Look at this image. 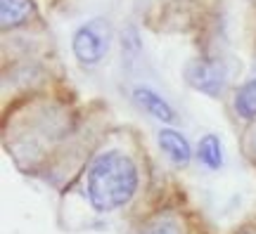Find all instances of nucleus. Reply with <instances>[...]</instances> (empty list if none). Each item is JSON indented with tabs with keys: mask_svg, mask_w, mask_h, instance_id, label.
Returning <instances> with one entry per match:
<instances>
[{
	"mask_svg": "<svg viewBox=\"0 0 256 234\" xmlns=\"http://www.w3.org/2000/svg\"><path fill=\"white\" fill-rule=\"evenodd\" d=\"M185 83L192 90L202 92L206 97L220 99L230 90V81H232V69L223 57L216 54H202L194 57L192 62H188L183 71Z\"/></svg>",
	"mask_w": 256,
	"mask_h": 234,
	"instance_id": "2",
	"label": "nucleus"
},
{
	"mask_svg": "<svg viewBox=\"0 0 256 234\" xmlns=\"http://www.w3.org/2000/svg\"><path fill=\"white\" fill-rule=\"evenodd\" d=\"M130 99H133V104H136L138 109H142L147 116H152L154 121H159L162 126H174L176 121H178V111L168 104V99L159 90L150 88V85H142V83H140V85H133Z\"/></svg>",
	"mask_w": 256,
	"mask_h": 234,
	"instance_id": "5",
	"label": "nucleus"
},
{
	"mask_svg": "<svg viewBox=\"0 0 256 234\" xmlns=\"http://www.w3.org/2000/svg\"><path fill=\"white\" fill-rule=\"evenodd\" d=\"M194 154H197V161H200L204 168H209V171H218L220 166H223V161H226L223 144H220V137L216 135V133L202 135Z\"/></svg>",
	"mask_w": 256,
	"mask_h": 234,
	"instance_id": "8",
	"label": "nucleus"
},
{
	"mask_svg": "<svg viewBox=\"0 0 256 234\" xmlns=\"http://www.w3.org/2000/svg\"><path fill=\"white\" fill-rule=\"evenodd\" d=\"M0 14L5 31L22 26L34 17V0H0Z\"/></svg>",
	"mask_w": 256,
	"mask_h": 234,
	"instance_id": "9",
	"label": "nucleus"
},
{
	"mask_svg": "<svg viewBox=\"0 0 256 234\" xmlns=\"http://www.w3.org/2000/svg\"><path fill=\"white\" fill-rule=\"evenodd\" d=\"M240 144H242V154L252 166L256 168V121L247 123L242 128V137H240Z\"/></svg>",
	"mask_w": 256,
	"mask_h": 234,
	"instance_id": "10",
	"label": "nucleus"
},
{
	"mask_svg": "<svg viewBox=\"0 0 256 234\" xmlns=\"http://www.w3.org/2000/svg\"><path fill=\"white\" fill-rule=\"evenodd\" d=\"M230 114L235 118L238 126H247L256 121V73L249 76L247 81H242L230 95Z\"/></svg>",
	"mask_w": 256,
	"mask_h": 234,
	"instance_id": "7",
	"label": "nucleus"
},
{
	"mask_svg": "<svg viewBox=\"0 0 256 234\" xmlns=\"http://www.w3.org/2000/svg\"><path fill=\"white\" fill-rule=\"evenodd\" d=\"M230 234H256V218H247L244 223H240Z\"/></svg>",
	"mask_w": 256,
	"mask_h": 234,
	"instance_id": "11",
	"label": "nucleus"
},
{
	"mask_svg": "<svg viewBox=\"0 0 256 234\" xmlns=\"http://www.w3.org/2000/svg\"><path fill=\"white\" fill-rule=\"evenodd\" d=\"M147 154L128 128H114L88 154L78 175L62 194V204L78 201L90 220L121 216L136 204L145 185Z\"/></svg>",
	"mask_w": 256,
	"mask_h": 234,
	"instance_id": "1",
	"label": "nucleus"
},
{
	"mask_svg": "<svg viewBox=\"0 0 256 234\" xmlns=\"http://www.w3.org/2000/svg\"><path fill=\"white\" fill-rule=\"evenodd\" d=\"M112 21L104 17H95L83 21L81 26L74 31L72 36V52L76 62L90 69L100 64L112 47Z\"/></svg>",
	"mask_w": 256,
	"mask_h": 234,
	"instance_id": "3",
	"label": "nucleus"
},
{
	"mask_svg": "<svg viewBox=\"0 0 256 234\" xmlns=\"http://www.w3.org/2000/svg\"><path fill=\"white\" fill-rule=\"evenodd\" d=\"M128 234H192V225L180 206H162L138 218Z\"/></svg>",
	"mask_w": 256,
	"mask_h": 234,
	"instance_id": "4",
	"label": "nucleus"
},
{
	"mask_svg": "<svg viewBox=\"0 0 256 234\" xmlns=\"http://www.w3.org/2000/svg\"><path fill=\"white\" fill-rule=\"evenodd\" d=\"M156 140H159V147H162L164 156L174 163L176 168H188L190 166L194 149H192L190 140L180 130H176L174 126H162L159 133H156Z\"/></svg>",
	"mask_w": 256,
	"mask_h": 234,
	"instance_id": "6",
	"label": "nucleus"
}]
</instances>
